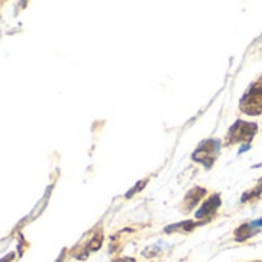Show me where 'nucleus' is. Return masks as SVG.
<instances>
[{
    "label": "nucleus",
    "instance_id": "nucleus-2",
    "mask_svg": "<svg viewBox=\"0 0 262 262\" xmlns=\"http://www.w3.org/2000/svg\"><path fill=\"white\" fill-rule=\"evenodd\" d=\"M242 111L248 113V115H259L262 111V88L258 85L251 86V90L244 96L241 100Z\"/></svg>",
    "mask_w": 262,
    "mask_h": 262
},
{
    "label": "nucleus",
    "instance_id": "nucleus-4",
    "mask_svg": "<svg viewBox=\"0 0 262 262\" xmlns=\"http://www.w3.org/2000/svg\"><path fill=\"white\" fill-rule=\"evenodd\" d=\"M221 205V199H219V196H213V197H210L207 202L200 207L199 210H197V213H196V217L199 219V217H204V216H207V214H212L214 210Z\"/></svg>",
    "mask_w": 262,
    "mask_h": 262
},
{
    "label": "nucleus",
    "instance_id": "nucleus-8",
    "mask_svg": "<svg viewBox=\"0 0 262 262\" xmlns=\"http://www.w3.org/2000/svg\"><path fill=\"white\" fill-rule=\"evenodd\" d=\"M100 242H102V238H96V239H93L91 241V244H90V250H98L99 247H100Z\"/></svg>",
    "mask_w": 262,
    "mask_h": 262
},
{
    "label": "nucleus",
    "instance_id": "nucleus-6",
    "mask_svg": "<svg viewBox=\"0 0 262 262\" xmlns=\"http://www.w3.org/2000/svg\"><path fill=\"white\" fill-rule=\"evenodd\" d=\"M253 229H255V227H253L251 224L242 225L239 230H236V239H238V241H246L247 238H250V236L255 233V231H250Z\"/></svg>",
    "mask_w": 262,
    "mask_h": 262
},
{
    "label": "nucleus",
    "instance_id": "nucleus-7",
    "mask_svg": "<svg viewBox=\"0 0 262 262\" xmlns=\"http://www.w3.org/2000/svg\"><path fill=\"white\" fill-rule=\"evenodd\" d=\"M195 227H196L195 222H191V221H183V222H180V224H174V225H171V227H167V229H165V231H167V233H171V231L179 230V229L188 231V230H193Z\"/></svg>",
    "mask_w": 262,
    "mask_h": 262
},
{
    "label": "nucleus",
    "instance_id": "nucleus-1",
    "mask_svg": "<svg viewBox=\"0 0 262 262\" xmlns=\"http://www.w3.org/2000/svg\"><path fill=\"white\" fill-rule=\"evenodd\" d=\"M219 147H221L219 141H205V142L200 144V147L193 154V159L200 162V164H204L207 168H210L217 151H219Z\"/></svg>",
    "mask_w": 262,
    "mask_h": 262
},
{
    "label": "nucleus",
    "instance_id": "nucleus-3",
    "mask_svg": "<svg viewBox=\"0 0 262 262\" xmlns=\"http://www.w3.org/2000/svg\"><path fill=\"white\" fill-rule=\"evenodd\" d=\"M256 133L255 124H247V122H236V125L230 130V141H251V137Z\"/></svg>",
    "mask_w": 262,
    "mask_h": 262
},
{
    "label": "nucleus",
    "instance_id": "nucleus-5",
    "mask_svg": "<svg viewBox=\"0 0 262 262\" xmlns=\"http://www.w3.org/2000/svg\"><path fill=\"white\" fill-rule=\"evenodd\" d=\"M205 195V190L204 188H195V190H191L190 193L187 195V205L188 208H193L196 204H197V200L202 197Z\"/></svg>",
    "mask_w": 262,
    "mask_h": 262
},
{
    "label": "nucleus",
    "instance_id": "nucleus-9",
    "mask_svg": "<svg viewBox=\"0 0 262 262\" xmlns=\"http://www.w3.org/2000/svg\"><path fill=\"white\" fill-rule=\"evenodd\" d=\"M145 182H147V180H142V183H141V185H136V187H134L133 190H130L127 196H128V197H131V196H133V195L136 193V191H139V190H141V188H142V187L145 185Z\"/></svg>",
    "mask_w": 262,
    "mask_h": 262
},
{
    "label": "nucleus",
    "instance_id": "nucleus-10",
    "mask_svg": "<svg viewBox=\"0 0 262 262\" xmlns=\"http://www.w3.org/2000/svg\"><path fill=\"white\" fill-rule=\"evenodd\" d=\"M115 262H134V259H130V258H125V259H117Z\"/></svg>",
    "mask_w": 262,
    "mask_h": 262
}]
</instances>
